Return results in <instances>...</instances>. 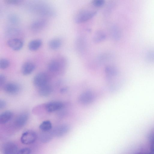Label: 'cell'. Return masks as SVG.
Instances as JSON below:
<instances>
[{"label": "cell", "instance_id": "cell-1", "mask_svg": "<svg viewBox=\"0 0 154 154\" xmlns=\"http://www.w3.org/2000/svg\"><path fill=\"white\" fill-rule=\"evenodd\" d=\"M29 10L41 15L54 17L56 14L55 10L50 5L43 1L34 0L28 4Z\"/></svg>", "mask_w": 154, "mask_h": 154}, {"label": "cell", "instance_id": "cell-2", "mask_svg": "<svg viewBox=\"0 0 154 154\" xmlns=\"http://www.w3.org/2000/svg\"><path fill=\"white\" fill-rule=\"evenodd\" d=\"M97 12V11L94 10H82L76 14L75 18V21L78 24L85 23L94 17Z\"/></svg>", "mask_w": 154, "mask_h": 154}, {"label": "cell", "instance_id": "cell-3", "mask_svg": "<svg viewBox=\"0 0 154 154\" xmlns=\"http://www.w3.org/2000/svg\"><path fill=\"white\" fill-rule=\"evenodd\" d=\"M94 99V93L90 91H87L80 95L78 101L79 103L82 105H87L91 103Z\"/></svg>", "mask_w": 154, "mask_h": 154}, {"label": "cell", "instance_id": "cell-4", "mask_svg": "<svg viewBox=\"0 0 154 154\" xmlns=\"http://www.w3.org/2000/svg\"><path fill=\"white\" fill-rule=\"evenodd\" d=\"M37 137L36 133L32 131H27L24 132L21 137V142L25 144H29L35 142Z\"/></svg>", "mask_w": 154, "mask_h": 154}, {"label": "cell", "instance_id": "cell-5", "mask_svg": "<svg viewBox=\"0 0 154 154\" xmlns=\"http://www.w3.org/2000/svg\"><path fill=\"white\" fill-rule=\"evenodd\" d=\"M48 81V75L44 72L38 73L35 76L33 79L34 85L38 88L47 84Z\"/></svg>", "mask_w": 154, "mask_h": 154}, {"label": "cell", "instance_id": "cell-6", "mask_svg": "<svg viewBox=\"0 0 154 154\" xmlns=\"http://www.w3.org/2000/svg\"><path fill=\"white\" fill-rule=\"evenodd\" d=\"M63 104L59 101H52L47 103L45 108L48 112H51L59 110L64 107Z\"/></svg>", "mask_w": 154, "mask_h": 154}, {"label": "cell", "instance_id": "cell-7", "mask_svg": "<svg viewBox=\"0 0 154 154\" xmlns=\"http://www.w3.org/2000/svg\"><path fill=\"white\" fill-rule=\"evenodd\" d=\"M70 129V127L69 125L66 124H63L55 128L52 132L53 135L60 137L67 133Z\"/></svg>", "mask_w": 154, "mask_h": 154}, {"label": "cell", "instance_id": "cell-8", "mask_svg": "<svg viewBox=\"0 0 154 154\" xmlns=\"http://www.w3.org/2000/svg\"><path fill=\"white\" fill-rule=\"evenodd\" d=\"M2 150L4 154H17L18 151L17 145L11 142L5 143L2 147Z\"/></svg>", "mask_w": 154, "mask_h": 154}, {"label": "cell", "instance_id": "cell-9", "mask_svg": "<svg viewBox=\"0 0 154 154\" xmlns=\"http://www.w3.org/2000/svg\"><path fill=\"white\" fill-rule=\"evenodd\" d=\"M7 44L10 48L15 51L20 50L23 45L22 40L17 38H12L9 39L7 41Z\"/></svg>", "mask_w": 154, "mask_h": 154}, {"label": "cell", "instance_id": "cell-10", "mask_svg": "<svg viewBox=\"0 0 154 154\" xmlns=\"http://www.w3.org/2000/svg\"><path fill=\"white\" fill-rule=\"evenodd\" d=\"M47 20L45 19H40L36 20L32 22L30 25L32 30L37 31L45 27L47 24Z\"/></svg>", "mask_w": 154, "mask_h": 154}, {"label": "cell", "instance_id": "cell-11", "mask_svg": "<svg viewBox=\"0 0 154 154\" xmlns=\"http://www.w3.org/2000/svg\"><path fill=\"white\" fill-rule=\"evenodd\" d=\"M20 89V86L18 84L12 82L7 83L4 87V89L6 93L12 94L17 93Z\"/></svg>", "mask_w": 154, "mask_h": 154}, {"label": "cell", "instance_id": "cell-12", "mask_svg": "<svg viewBox=\"0 0 154 154\" xmlns=\"http://www.w3.org/2000/svg\"><path fill=\"white\" fill-rule=\"evenodd\" d=\"M28 117V115L26 113L24 112L20 114L15 119L14 125L18 128L23 127L26 123Z\"/></svg>", "mask_w": 154, "mask_h": 154}, {"label": "cell", "instance_id": "cell-13", "mask_svg": "<svg viewBox=\"0 0 154 154\" xmlns=\"http://www.w3.org/2000/svg\"><path fill=\"white\" fill-rule=\"evenodd\" d=\"M35 68V64L32 62H27L25 63L22 66L21 72L25 75L30 74Z\"/></svg>", "mask_w": 154, "mask_h": 154}, {"label": "cell", "instance_id": "cell-14", "mask_svg": "<svg viewBox=\"0 0 154 154\" xmlns=\"http://www.w3.org/2000/svg\"><path fill=\"white\" fill-rule=\"evenodd\" d=\"M52 88L51 86L48 84L39 88L38 93L41 96H47L52 92Z\"/></svg>", "mask_w": 154, "mask_h": 154}, {"label": "cell", "instance_id": "cell-15", "mask_svg": "<svg viewBox=\"0 0 154 154\" xmlns=\"http://www.w3.org/2000/svg\"><path fill=\"white\" fill-rule=\"evenodd\" d=\"M42 41L40 39H35L29 42L28 45L29 49L32 51L37 50L41 46Z\"/></svg>", "mask_w": 154, "mask_h": 154}, {"label": "cell", "instance_id": "cell-16", "mask_svg": "<svg viewBox=\"0 0 154 154\" xmlns=\"http://www.w3.org/2000/svg\"><path fill=\"white\" fill-rule=\"evenodd\" d=\"M12 116V113L10 111L7 110L2 112L0 115V124H4L8 122L11 119Z\"/></svg>", "mask_w": 154, "mask_h": 154}, {"label": "cell", "instance_id": "cell-17", "mask_svg": "<svg viewBox=\"0 0 154 154\" xmlns=\"http://www.w3.org/2000/svg\"><path fill=\"white\" fill-rule=\"evenodd\" d=\"M106 38L105 33L99 30L96 32L93 37V41L95 43H99L103 41Z\"/></svg>", "mask_w": 154, "mask_h": 154}, {"label": "cell", "instance_id": "cell-18", "mask_svg": "<svg viewBox=\"0 0 154 154\" xmlns=\"http://www.w3.org/2000/svg\"><path fill=\"white\" fill-rule=\"evenodd\" d=\"M53 135L52 132H50L49 131H43L40 135V140L43 143L48 142L51 140Z\"/></svg>", "mask_w": 154, "mask_h": 154}, {"label": "cell", "instance_id": "cell-19", "mask_svg": "<svg viewBox=\"0 0 154 154\" xmlns=\"http://www.w3.org/2000/svg\"><path fill=\"white\" fill-rule=\"evenodd\" d=\"M61 45V41L59 38H55L51 40L49 42L48 46L51 49H58Z\"/></svg>", "mask_w": 154, "mask_h": 154}, {"label": "cell", "instance_id": "cell-20", "mask_svg": "<svg viewBox=\"0 0 154 154\" xmlns=\"http://www.w3.org/2000/svg\"><path fill=\"white\" fill-rule=\"evenodd\" d=\"M110 33L114 39L119 40L121 36V32L119 28L116 25L112 26L110 29Z\"/></svg>", "mask_w": 154, "mask_h": 154}, {"label": "cell", "instance_id": "cell-21", "mask_svg": "<svg viewBox=\"0 0 154 154\" xmlns=\"http://www.w3.org/2000/svg\"><path fill=\"white\" fill-rule=\"evenodd\" d=\"M60 64L59 62L56 60L51 61L48 66V70L51 72H55L59 69Z\"/></svg>", "mask_w": 154, "mask_h": 154}, {"label": "cell", "instance_id": "cell-22", "mask_svg": "<svg viewBox=\"0 0 154 154\" xmlns=\"http://www.w3.org/2000/svg\"><path fill=\"white\" fill-rule=\"evenodd\" d=\"M40 129L42 131H47L51 130L52 125L51 122L49 120L43 121L39 125Z\"/></svg>", "mask_w": 154, "mask_h": 154}, {"label": "cell", "instance_id": "cell-23", "mask_svg": "<svg viewBox=\"0 0 154 154\" xmlns=\"http://www.w3.org/2000/svg\"><path fill=\"white\" fill-rule=\"evenodd\" d=\"M105 72L107 75L111 77L116 76L118 74L116 68L112 66H107L105 67Z\"/></svg>", "mask_w": 154, "mask_h": 154}, {"label": "cell", "instance_id": "cell-24", "mask_svg": "<svg viewBox=\"0 0 154 154\" xmlns=\"http://www.w3.org/2000/svg\"><path fill=\"white\" fill-rule=\"evenodd\" d=\"M20 32V30L17 28L9 27L7 29L6 34L8 36H13L18 35Z\"/></svg>", "mask_w": 154, "mask_h": 154}, {"label": "cell", "instance_id": "cell-25", "mask_svg": "<svg viewBox=\"0 0 154 154\" xmlns=\"http://www.w3.org/2000/svg\"><path fill=\"white\" fill-rule=\"evenodd\" d=\"M8 21L12 24H16L19 23L20 19L18 16L16 14H12L8 17Z\"/></svg>", "mask_w": 154, "mask_h": 154}, {"label": "cell", "instance_id": "cell-26", "mask_svg": "<svg viewBox=\"0 0 154 154\" xmlns=\"http://www.w3.org/2000/svg\"><path fill=\"white\" fill-rule=\"evenodd\" d=\"M76 45L79 51H83L85 47V40L82 38H78L76 42Z\"/></svg>", "mask_w": 154, "mask_h": 154}, {"label": "cell", "instance_id": "cell-27", "mask_svg": "<svg viewBox=\"0 0 154 154\" xmlns=\"http://www.w3.org/2000/svg\"><path fill=\"white\" fill-rule=\"evenodd\" d=\"M105 2V0H92L91 4L94 7L100 8L103 6Z\"/></svg>", "mask_w": 154, "mask_h": 154}, {"label": "cell", "instance_id": "cell-28", "mask_svg": "<svg viewBox=\"0 0 154 154\" xmlns=\"http://www.w3.org/2000/svg\"><path fill=\"white\" fill-rule=\"evenodd\" d=\"M10 64L9 60L5 58H2L0 60V68L5 69L8 67Z\"/></svg>", "mask_w": 154, "mask_h": 154}, {"label": "cell", "instance_id": "cell-29", "mask_svg": "<svg viewBox=\"0 0 154 154\" xmlns=\"http://www.w3.org/2000/svg\"><path fill=\"white\" fill-rule=\"evenodd\" d=\"M24 0H5L7 4L14 5H19L22 4Z\"/></svg>", "mask_w": 154, "mask_h": 154}, {"label": "cell", "instance_id": "cell-30", "mask_svg": "<svg viewBox=\"0 0 154 154\" xmlns=\"http://www.w3.org/2000/svg\"><path fill=\"white\" fill-rule=\"evenodd\" d=\"M114 2L112 1H110L107 6L106 7V9H105V11L104 12H106V13L108 14L109 12H110L112 10V9L113 5H114Z\"/></svg>", "mask_w": 154, "mask_h": 154}, {"label": "cell", "instance_id": "cell-31", "mask_svg": "<svg viewBox=\"0 0 154 154\" xmlns=\"http://www.w3.org/2000/svg\"><path fill=\"white\" fill-rule=\"evenodd\" d=\"M31 149L28 148H22L18 150L17 154H28L31 153Z\"/></svg>", "mask_w": 154, "mask_h": 154}, {"label": "cell", "instance_id": "cell-32", "mask_svg": "<svg viewBox=\"0 0 154 154\" xmlns=\"http://www.w3.org/2000/svg\"><path fill=\"white\" fill-rule=\"evenodd\" d=\"M6 81V77L4 75L2 74L0 75V86L3 85Z\"/></svg>", "mask_w": 154, "mask_h": 154}, {"label": "cell", "instance_id": "cell-33", "mask_svg": "<svg viewBox=\"0 0 154 154\" xmlns=\"http://www.w3.org/2000/svg\"><path fill=\"white\" fill-rule=\"evenodd\" d=\"M6 105V103L5 100L2 99L0 100V109H1L4 108Z\"/></svg>", "mask_w": 154, "mask_h": 154}, {"label": "cell", "instance_id": "cell-34", "mask_svg": "<svg viewBox=\"0 0 154 154\" xmlns=\"http://www.w3.org/2000/svg\"><path fill=\"white\" fill-rule=\"evenodd\" d=\"M67 88L66 87L63 88L61 89L60 92L61 93H64L67 91Z\"/></svg>", "mask_w": 154, "mask_h": 154}]
</instances>
